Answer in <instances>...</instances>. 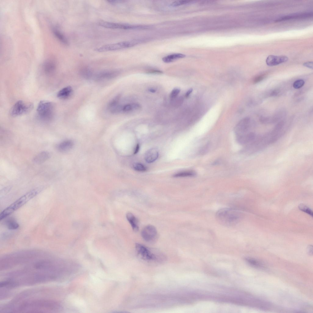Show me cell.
<instances>
[{"label":"cell","instance_id":"6da1fadb","mask_svg":"<svg viewBox=\"0 0 313 313\" xmlns=\"http://www.w3.org/2000/svg\"><path fill=\"white\" fill-rule=\"evenodd\" d=\"M17 305H9V312H51L59 311L61 306L57 302L50 300L35 299L25 301Z\"/></svg>","mask_w":313,"mask_h":313},{"label":"cell","instance_id":"7a4b0ae2","mask_svg":"<svg viewBox=\"0 0 313 313\" xmlns=\"http://www.w3.org/2000/svg\"><path fill=\"white\" fill-rule=\"evenodd\" d=\"M39 256L37 253L33 252H20L5 256L0 260V270H3L28 262Z\"/></svg>","mask_w":313,"mask_h":313},{"label":"cell","instance_id":"3957f363","mask_svg":"<svg viewBox=\"0 0 313 313\" xmlns=\"http://www.w3.org/2000/svg\"><path fill=\"white\" fill-rule=\"evenodd\" d=\"M242 215L237 209L231 208H223L218 210L215 214L217 221L226 226H233L240 221Z\"/></svg>","mask_w":313,"mask_h":313},{"label":"cell","instance_id":"277c9868","mask_svg":"<svg viewBox=\"0 0 313 313\" xmlns=\"http://www.w3.org/2000/svg\"><path fill=\"white\" fill-rule=\"evenodd\" d=\"M42 190V187L34 189L28 192L5 208L0 213L1 220L22 206L38 195Z\"/></svg>","mask_w":313,"mask_h":313},{"label":"cell","instance_id":"5b68a950","mask_svg":"<svg viewBox=\"0 0 313 313\" xmlns=\"http://www.w3.org/2000/svg\"><path fill=\"white\" fill-rule=\"evenodd\" d=\"M136 252L143 260L150 263H160L164 261V256L157 251L151 250L144 245L139 243L135 244Z\"/></svg>","mask_w":313,"mask_h":313},{"label":"cell","instance_id":"8992f818","mask_svg":"<svg viewBox=\"0 0 313 313\" xmlns=\"http://www.w3.org/2000/svg\"><path fill=\"white\" fill-rule=\"evenodd\" d=\"M37 115L41 120L49 122L53 118L55 113L54 105L53 102L46 101H41L37 108Z\"/></svg>","mask_w":313,"mask_h":313},{"label":"cell","instance_id":"52a82bcc","mask_svg":"<svg viewBox=\"0 0 313 313\" xmlns=\"http://www.w3.org/2000/svg\"><path fill=\"white\" fill-rule=\"evenodd\" d=\"M33 107V104L31 103L19 100L11 108L10 110V114L13 117L20 116L30 111Z\"/></svg>","mask_w":313,"mask_h":313},{"label":"cell","instance_id":"ba28073f","mask_svg":"<svg viewBox=\"0 0 313 313\" xmlns=\"http://www.w3.org/2000/svg\"><path fill=\"white\" fill-rule=\"evenodd\" d=\"M138 42L134 40L123 41L104 45L96 49L95 50L99 52L116 50L132 47Z\"/></svg>","mask_w":313,"mask_h":313},{"label":"cell","instance_id":"9c48e42d","mask_svg":"<svg viewBox=\"0 0 313 313\" xmlns=\"http://www.w3.org/2000/svg\"><path fill=\"white\" fill-rule=\"evenodd\" d=\"M98 24L102 27L109 28L122 29H145L150 27L146 25H134L127 24L101 21Z\"/></svg>","mask_w":313,"mask_h":313},{"label":"cell","instance_id":"30bf717a","mask_svg":"<svg viewBox=\"0 0 313 313\" xmlns=\"http://www.w3.org/2000/svg\"><path fill=\"white\" fill-rule=\"evenodd\" d=\"M252 127V125L249 118H245L242 119L235 127V131L236 137L253 132L251 131Z\"/></svg>","mask_w":313,"mask_h":313},{"label":"cell","instance_id":"8fae6325","mask_svg":"<svg viewBox=\"0 0 313 313\" xmlns=\"http://www.w3.org/2000/svg\"><path fill=\"white\" fill-rule=\"evenodd\" d=\"M141 234L143 239L149 242L154 241L156 238L157 235L156 228L151 225H147L144 227L141 231Z\"/></svg>","mask_w":313,"mask_h":313},{"label":"cell","instance_id":"7c38bea8","mask_svg":"<svg viewBox=\"0 0 313 313\" xmlns=\"http://www.w3.org/2000/svg\"><path fill=\"white\" fill-rule=\"evenodd\" d=\"M312 16L313 13L312 12L295 13L281 17L276 20L275 21L279 22L293 19L308 18Z\"/></svg>","mask_w":313,"mask_h":313},{"label":"cell","instance_id":"4fadbf2b","mask_svg":"<svg viewBox=\"0 0 313 313\" xmlns=\"http://www.w3.org/2000/svg\"><path fill=\"white\" fill-rule=\"evenodd\" d=\"M288 60V57L285 56L270 55L267 57L266 62L267 65L272 66L285 62Z\"/></svg>","mask_w":313,"mask_h":313},{"label":"cell","instance_id":"5bb4252c","mask_svg":"<svg viewBox=\"0 0 313 313\" xmlns=\"http://www.w3.org/2000/svg\"><path fill=\"white\" fill-rule=\"evenodd\" d=\"M119 73L117 70L104 71L98 73L95 77L98 80L111 79L117 76Z\"/></svg>","mask_w":313,"mask_h":313},{"label":"cell","instance_id":"9a60e30c","mask_svg":"<svg viewBox=\"0 0 313 313\" xmlns=\"http://www.w3.org/2000/svg\"><path fill=\"white\" fill-rule=\"evenodd\" d=\"M159 156L158 152L155 148H152L147 151L145 155V159L148 163H151L157 159Z\"/></svg>","mask_w":313,"mask_h":313},{"label":"cell","instance_id":"2e32d148","mask_svg":"<svg viewBox=\"0 0 313 313\" xmlns=\"http://www.w3.org/2000/svg\"><path fill=\"white\" fill-rule=\"evenodd\" d=\"M126 218L133 230L135 232L138 231L139 229L138 222L135 216L131 213L128 212L126 214Z\"/></svg>","mask_w":313,"mask_h":313},{"label":"cell","instance_id":"e0dca14e","mask_svg":"<svg viewBox=\"0 0 313 313\" xmlns=\"http://www.w3.org/2000/svg\"><path fill=\"white\" fill-rule=\"evenodd\" d=\"M50 156L49 152L46 151H42L36 155L33 159V161L36 164L42 163L47 160Z\"/></svg>","mask_w":313,"mask_h":313},{"label":"cell","instance_id":"ac0fdd59","mask_svg":"<svg viewBox=\"0 0 313 313\" xmlns=\"http://www.w3.org/2000/svg\"><path fill=\"white\" fill-rule=\"evenodd\" d=\"M72 91V89L70 86L65 87L58 92L57 97L61 99L67 98L71 94Z\"/></svg>","mask_w":313,"mask_h":313},{"label":"cell","instance_id":"d6986e66","mask_svg":"<svg viewBox=\"0 0 313 313\" xmlns=\"http://www.w3.org/2000/svg\"><path fill=\"white\" fill-rule=\"evenodd\" d=\"M73 145V142L71 140L64 141L60 143L57 146L58 150L61 152H65L69 150Z\"/></svg>","mask_w":313,"mask_h":313},{"label":"cell","instance_id":"ffe728a7","mask_svg":"<svg viewBox=\"0 0 313 313\" xmlns=\"http://www.w3.org/2000/svg\"><path fill=\"white\" fill-rule=\"evenodd\" d=\"M185 56V55L182 53H173L164 57L162 60L164 62L168 63L178 59L184 57Z\"/></svg>","mask_w":313,"mask_h":313},{"label":"cell","instance_id":"44dd1931","mask_svg":"<svg viewBox=\"0 0 313 313\" xmlns=\"http://www.w3.org/2000/svg\"><path fill=\"white\" fill-rule=\"evenodd\" d=\"M56 65L53 61H48L46 62L43 65V70L47 74L52 73L55 71Z\"/></svg>","mask_w":313,"mask_h":313},{"label":"cell","instance_id":"7402d4cb","mask_svg":"<svg viewBox=\"0 0 313 313\" xmlns=\"http://www.w3.org/2000/svg\"><path fill=\"white\" fill-rule=\"evenodd\" d=\"M53 32L55 36L59 40L65 45L68 44V42L65 36L57 29L53 28Z\"/></svg>","mask_w":313,"mask_h":313},{"label":"cell","instance_id":"603a6c76","mask_svg":"<svg viewBox=\"0 0 313 313\" xmlns=\"http://www.w3.org/2000/svg\"><path fill=\"white\" fill-rule=\"evenodd\" d=\"M246 261L252 266L257 268H263L264 267L263 264L257 260L252 258H247Z\"/></svg>","mask_w":313,"mask_h":313},{"label":"cell","instance_id":"cb8c5ba5","mask_svg":"<svg viewBox=\"0 0 313 313\" xmlns=\"http://www.w3.org/2000/svg\"><path fill=\"white\" fill-rule=\"evenodd\" d=\"M195 174L194 171H184L176 173L173 176L175 177H190L195 176Z\"/></svg>","mask_w":313,"mask_h":313},{"label":"cell","instance_id":"d4e9b609","mask_svg":"<svg viewBox=\"0 0 313 313\" xmlns=\"http://www.w3.org/2000/svg\"><path fill=\"white\" fill-rule=\"evenodd\" d=\"M6 224L7 228L10 230H15L17 229L19 226L17 222L12 219L8 220L6 222Z\"/></svg>","mask_w":313,"mask_h":313},{"label":"cell","instance_id":"484cf974","mask_svg":"<svg viewBox=\"0 0 313 313\" xmlns=\"http://www.w3.org/2000/svg\"><path fill=\"white\" fill-rule=\"evenodd\" d=\"M81 74L84 78L86 79H89L92 76V72L89 68H84L82 69L81 70Z\"/></svg>","mask_w":313,"mask_h":313},{"label":"cell","instance_id":"4316f807","mask_svg":"<svg viewBox=\"0 0 313 313\" xmlns=\"http://www.w3.org/2000/svg\"><path fill=\"white\" fill-rule=\"evenodd\" d=\"M299 209L301 211L306 213L311 216H313V212L308 207L304 204H300L298 206Z\"/></svg>","mask_w":313,"mask_h":313},{"label":"cell","instance_id":"83f0119b","mask_svg":"<svg viewBox=\"0 0 313 313\" xmlns=\"http://www.w3.org/2000/svg\"><path fill=\"white\" fill-rule=\"evenodd\" d=\"M120 97V95H118L109 102L108 106L109 109L110 110L117 105Z\"/></svg>","mask_w":313,"mask_h":313},{"label":"cell","instance_id":"f1b7e54d","mask_svg":"<svg viewBox=\"0 0 313 313\" xmlns=\"http://www.w3.org/2000/svg\"><path fill=\"white\" fill-rule=\"evenodd\" d=\"M134 169L139 171H146V168L142 164L136 163L133 165Z\"/></svg>","mask_w":313,"mask_h":313},{"label":"cell","instance_id":"f546056e","mask_svg":"<svg viewBox=\"0 0 313 313\" xmlns=\"http://www.w3.org/2000/svg\"><path fill=\"white\" fill-rule=\"evenodd\" d=\"M305 82L302 79H298L293 83V87L296 89H298L302 87L304 85Z\"/></svg>","mask_w":313,"mask_h":313},{"label":"cell","instance_id":"4dcf8cb0","mask_svg":"<svg viewBox=\"0 0 313 313\" xmlns=\"http://www.w3.org/2000/svg\"><path fill=\"white\" fill-rule=\"evenodd\" d=\"M190 1H176L172 2L171 4V6L173 7H176L190 3Z\"/></svg>","mask_w":313,"mask_h":313},{"label":"cell","instance_id":"1f68e13d","mask_svg":"<svg viewBox=\"0 0 313 313\" xmlns=\"http://www.w3.org/2000/svg\"><path fill=\"white\" fill-rule=\"evenodd\" d=\"M180 91V89L178 88H175L173 89L171 91L170 94L171 98H175L179 94Z\"/></svg>","mask_w":313,"mask_h":313},{"label":"cell","instance_id":"d6a6232c","mask_svg":"<svg viewBox=\"0 0 313 313\" xmlns=\"http://www.w3.org/2000/svg\"><path fill=\"white\" fill-rule=\"evenodd\" d=\"M133 108L132 105L127 104L124 105L122 107V110L124 112H128L132 110Z\"/></svg>","mask_w":313,"mask_h":313},{"label":"cell","instance_id":"836d02e7","mask_svg":"<svg viewBox=\"0 0 313 313\" xmlns=\"http://www.w3.org/2000/svg\"><path fill=\"white\" fill-rule=\"evenodd\" d=\"M264 76L263 75H260L256 76L254 79V83H257L260 82L264 79Z\"/></svg>","mask_w":313,"mask_h":313},{"label":"cell","instance_id":"e575fe53","mask_svg":"<svg viewBox=\"0 0 313 313\" xmlns=\"http://www.w3.org/2000/svg\"><path fill=\"white\" fill-rule=\"evenodd\" d=\"M303 65L307 68L313 69V64L312 61H308L304 63Z\"/></svg>","mask_w":313,"mask_h":313},{"label":"cell","instance_id":"d590c367","mask_svg":"<svg viewBox=\"0 0 313 313\" xmlns=\"http://www.w3.org/2000/svg\"><path fill=\"white\" fill-rule=\"evenodd\" d=\"M109 3L112 4H116L121 3L122 1L118 0H110L107 1Z\"/></svg>","mask_w":313,"mask_h":313},{"label":"cell","instance_id":"8d00e7d4","mask_svg":"<svg viewBox=\"0 0 313 313\" xmlns=\"http://www.w3.org/2000/svg\"><path fill=\"white\" fill-rule=\"evenodd\" d=\"M149 73H156V74H161L162 73V72L159 70H154L152 71H150L148 72Z\"/></svg>","mask_w":313,"mask_h":313},{"label":"cell","instance_id":"74e56055","mask_svg":"<svg viewBox=\"0 0 313 313\" xmlns=\"http://www.w3.org/2000/svg\"><path fill=\"white\" fill-rule=\"evenodd\" d=\"M193 91L192 89L191 88L189 89L186 92L185 94V97H188L190 94Z\"/></svg>","mask_w":313,"mask_h":313},{"label":"cell","instance_id":"f35d334b","mask_svg":"<svg viewBox=\"0 0 313 313\" xmlns=\"http://www.w3.org/2000/svg\"><path fill=\"white\" fill-rule=\"evenodd\" d=\"M139 149V144H137L136 146L134 152V154H135L137 153Z\"/></svg>","mask_w":313,"mask_h":313},{"label":"cell","instance_id":"ab89813d","mask_svg":"<svg viewBox=\"0 0 313 313\" xmlns=\"http://www.w3.org/2000/svg\"><path fill=\"white\" fill-rule=\"evenodd\" d=\"M308 252L310 254H312V247L310 245L308 248Z\"/></svg>","mask_w":313,"mask_h":313},{"label":"cell","instance_id":"60d3db41","mask_svg":"<svg viewBox=\"0 0 313 313\" xmlns=\"http://www.w3.org/2000/svg\"><path fill=\"white\" fill-rule=\"evenodd\" d=\"M149 90L150 92H152V93H154L156 91V90L155 89H153V88H150V89H149Z\"/></svg>","mask_w":313,"mask_h":313}]
</instances>
